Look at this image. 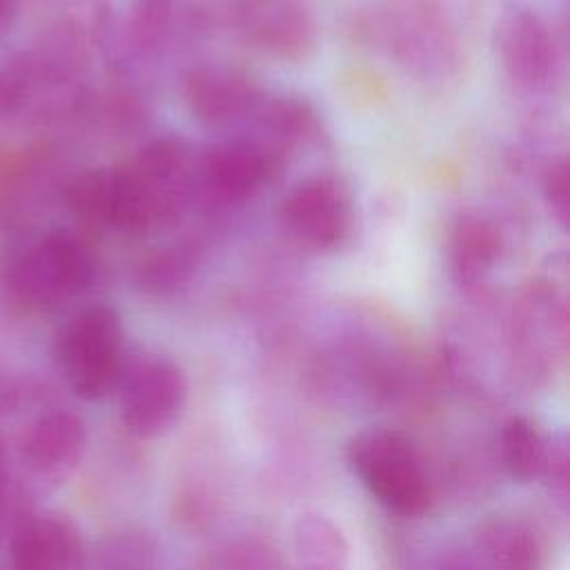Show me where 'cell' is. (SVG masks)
Instances as JSON below:
<instances>
[{
	"mask_svg": "<svg viewBox=\"0 0 570 570\" xmlns=\"http://www.w3.org/2000/svg\"><path fill=\"white\" fill-rule=\"evenodd\" d=\"M503 234L494 218L481 212H463L448 234V272L461 289L481 287L503 256Z\"/></svg>",
	"mask_w": 570,
	"mask_h": 570,
	"instance_id": "cell-15",
	"label": "cell"
},
{
	"mask_svg": "<svg viewBox=\"0 0 570 570\" xmlns=\"http://www.w3.org/2000/svg\"><path fill=\"white\" fill-rule=\"evenodd\" d=\"M345 461L363 488L387 510L419 517L432 505V483L414 439L396 428H365L350 436Z\"/></svg>",
	"mask_w": 570,
	"mask_h": 570,
	"instance_id": "cell-2",
	"label": "cell"
},
{
	"mask_svg": "<svg viewBox=\"0 0 570 570\" xmlns=\"http://www.w3.org/2000/svg\"><path fill=\"white\" fill-rule=\"evenodd\" d=\"M100 570H154V546L145 537H122L109 543Z\"/></svg>",
	"mask_w": 570,
	"mask_h": 570,
	"instance_id": "cell-20",
	"label": "cell"
},
{
	"mask_svg": "<svg viewBox=\"0 0 570 570\" xmlns=\"http://www.w3.org/2000/svg\"><path fill=\"white\" fill-rule=\"evenodd\" d=\"M183 96L198 122L216 129H247L265 91L238 69L200 65L185 76Z\"/></svg>",
	"mask_w": 570,
	"mask_h": 570,
	"instance_id": "cell-11",
	"label": "cell"
},
{
	"mask_svg": "<svg viewBox=\"0 0 570 570\" xmlns=\"http://www.w3.org/2000/svg\"><path fill=\"white\" fill-rule=\"evenodd\" d=\"M87 450V428L69 410H51L38 416L24 436V459L33 472L47 479L67 476Z\"/></svg>",
	"mask_w": 570,
	"mask_h": 570,
	"instance_id": "cell-16",
	"label": "cell"
},
{
	"mask_svg": "<svg viewBox=\"0 0 570 570\" xmlns=\"http://www.w3.org/2000/svg\"><path fill=\"white\" fill-rule=\"evenodd\" d=\"M283 158L265 145L236 136L196 154V200L234 207L254 198L278 171Z\"/></svg>",
	"mask_w": 570,
	"mask_h": 570,
	"instance_id": "cell-9",
	"label": "cell"
},
{
	"mask_svg": "<svg viewBox=\"0 0 570 570\" xmlns=\"http://www.w3.org/2000/svg\"><path fill=\"white\" fill-rule=\"evenodd\" d=\"M16 7H18V0H0V27H4L9 22Z\"/></svg>",
	"mask_w": 570,
	"mask_h": 570,
	"instance_id": "cell-27",
	"label": "cell"
},
{
	"mask_svg": "<svg viewBox=\"0 0 570 570\" xmlns=\"http://www.w3.org/2000/svg\"><path fill=\"white\" fill-rule=\"evenodd\" d=\"M278 220L287 236L309 252H334L352 234L354 205L345 183L330 174H312L294 183L281 205Z\"/></svg>",
	"mask_w": 570,
	"mask_h": 570,
	"instance_id": "cell-7",
	"label": "cell"
},
{
	"mask_svg": "<svg viewBox=\"0 0 570 570\" xmlns=\"http://www.w3.org/2000/svg\"><path fill=\"white\" fill-rule=\"evenodd\" d=\"M548 459V436L523 419L512 416L501 430V461L508 474L519 483L541 479Z\"/></svg>",
	"mask_w": 570,
	"mask_h": 570,
	"instance_id": "cell-18",
	"label": "cell"
},
{
	"mask_svg": "<svg viewBox=\"0 0 570 570\" xmlns=\"http://www.w3.org/2000/svg\"><path fill=\"white\" fill-rule=\"evenodd\" d=\"M294 570H350V546L343 530L321 512H305L292 532Z\"/></svg>",
	"mask_w": 570,
	"mask_h": 570,
	"instance_id": "cell-17",
	"label": "cell"
},
{
	"mask_svg": "<svg viewBox=\"0 0 570 570\" xmlns=\"http://www.w3.org/2000/svg\"><path fill=\"white\" fill-rule=\"evenodd\" d=\"M234 13L245 36L274 56L298 58L314 45V18L303 0H236Z\"/></svg>",
	"mask_w": 570,
	"mask_h": 570,
	"instance_id": "cell-14",
	"label": "cell"
},
{
	"mask_svg": "<svg viewBox=\"0 0 570 570\" xmlns=\"http://www.w3.org/2000/svg\"><path fill=\"white\" fill-rule=\"evenodd\" d=\"M263 550H236L234 554L223 557L216 566H212V570H265V559L261 554Z\"/></svg>",
	"mask_w": 570,
	"mask_h": 570,
	"instance_id": "cell-24",
	"label": "cell"
},
{
	"mask_svg": "<svg viewBox=\"0 0 570 570\" xmlns=\"http://www.w3.org/2000/svg\"><path fill=\"white\" fill-rule=\"evenodd\" d=\"M566 265L539 274L517 298L508 325V352L514 374L525 383L550 381L566 358L568 296Z\"/></svg>",
	"mask_w": 570,
	"mask_h": 570,
	"instance_id": "cell-3",
	"label": "cell"
},
{
	"mask_svg": "<svg viewBox=\"0 0 570 570\" xmlns=\"http://www.w3.org/2000/svg\"><path fill=\"white\" fill-rule=\"evenodd\" d=\"M127 169L140 185L156 225L174 220L196 200V156L180 138L151 140Z\"/></svg>",
	"mask_w": 570,
	"mask_h": 570,
	"instance_id": "cell-10",
	"label": "cell"
},
{
	"mask_svg": "<svg viewBox=\"0 0 570 570\" xmlns=\"http://www.w3.org/2000/svg\"><path fill=\"white\" fill-rule=\"evenodd\" d=\"M430 570H481L479 561L470 552V548H454L445 550Z\"/></svg>",
	"mask_w": 570,
	"mask_h": 570,
	"instance_id": "cell-25",
	"label": "cell"
},
{
	"mask_svg": "<svg viewBox=\"0 0 570 570\" xmlns=\"http://www.w3.org/2000/svg\"><path fill=\"white\" fill-rule=\"evenodd\" d=\"M570 178H568V160L559 158L554 160L543 176V200L552 214V218L559 223V227L566 229L568 225V212H570Z\"/></svg>",
	"mask_w": 570,
	"mask_h": 570,
	"instance_id": "cell-23",
	"label": "cell"
},
{
	"mask_svg": "<svg viewBox=\"0 0 570 570\" xmlns=\"http://www.w3.org/2000/svg\"><path fill=\"white\" fill-rule=\"evenodd\" d=\"M13 570H87L78 525L62 514H29L11 537Z\"/></svg>",
	"mask_w": 570,
	"mask_h": 570,
	"instance_id": "cell-13",
	"label": "cell"
},
{
	"mask_svg": "<svg viewBox=\"0 0 570 570\" xmlns=\"http://www.w3.org/2000/svg\"><path fill=\"white\" fill-rule=\"evenodd\" d=\"M568 441L566 434H552L548 436V459L541 479H546L550 499L559 505V510L568 512Z\"/></svg>",
	"mask_w": 570,
	"mask_h": 570,
	"instance_id": "cell-21",
	"label": "cell"
},
{
	"mask_svg": "<svg viewBox=\"0 0 570 570\" xmlns=\"http://www.w3.org/2000/svg\"><path fill=\"white\" fill-rule=\"evenodd\" d=\"M116 387L120 419L138 439L167 434L185 412L187 376L165 354L140 352L129 356Z\"/></svg>",
	"mask_w": 570,
	"mask_h": 570,
	"instance_id": "cell-6",
	"label": "cell"
},
{
	"mask_svg": "<svg viewBox=\"0 0 570 570\" xmlns=\"http://www.w3.org/2000/svg\"><path fill=\"white\" fill-rule=\"evenodd\" d=\"M481 570H548L546 534L525 517L497 514L479 523L468 546Z\"/></svg>",
	"mask_w": 570,
	"mask_h": 570,
	"instance_id": "cell-12",
	"label": "cell"
},
{
	"mask_svg": "<svg viewBox=\"0 0 570 570\" xmlns=\"http://www.w3.org/2000/svg\"><path fill=\"white\" fill-rule=\"evenodd\" d=\"M125 361L122 323L107 305L78 309L56 336V363L80 399L96 401L109 394Z\"/></svg>",
	"mask_w": 570,
	"mask_h": 570,
	"instance_id": "cell-4",
	"label": "cell"
},
{
	"mask_svg": "<svg viewBox=\"0 0 570 570\" xmlns=\"http://www.w3.org/2000/svg\"><path fill=\"white\" fill-rule=\"evenodd\" d=\"M16 399H18L16 385L11 383V379L0 374V414L9 412L16 405Z\"/></svg>",
	"mask_w": 570,
	"mask_h": 570,
	"instance_id": "cell-26",
	"label": "cell"
},
{
	"mask_svg": "<svg viewBox=\"0 0 570 570\" xmlns=\"http://www.w3.org/2000/svg\"><path fill=\"white\" fill-rule=\"evenodd\" d=\"M27 508L20 490L13 485L7 470V454L0 443V543L7 537H13L18 525L27 519Z\"/></svg>",
	"mask_w": 570,
	"mask_h": 570,
	"instance_id": "cell-22",
	"label": "cell"
},
{
	"mask_svg": "<svg viewBox=\"0 0 570 570\" xmlns=\"http://www.w3.org/2000/svg\"><path fill=\"white\" fill-rule=\"evenodd\" d=\"M370 31L394 65L421 80H445L465 56L459 0H383Z\"/></svg>",
	"mask_w": 570,
	"mask_h": 570,
	"instance_id": "cell-1",
	"label": "cell"
},
{
	"mask_svg": "<svg viewBox=\"0 0 570 570\" xmlns=\"http://www.w3.org/2000/svg\"><path fill=\"white\" fill-rule=\"evenodd\" d=\"M497 58L505 78L523 94L552 89L563 71V47L550 20L530 9H505L494 31Z\"/></svg>",
	"mask_w": 570,
	"mask_h": 570,
	"instance_id": "cell-8",
	"label": "cell"
},
{
	"mask_svg": "<svg viewBox=\"0 0 570 570\" xmlns=\"http://www.w3.org/2000/svg\"><path fill=\"white\" fill-rule=\"evenodd\" d=\"M94 281L89 249L65 229L27 243L9 265V287L29 307H56Z\"/></svg>",
	"mask_w": 570,
	"mask_h": 570,
	"instance_id": "cell-5",
	"label": "cell"
},
{
	"mask_svg": "<svg viewBox=\"0 0 570 570\" xmlns=\"http://www.w3.org/2000/svg\"><path fill=\"white\" fill-rule=\"evenodd\" d=\"M196 249L191 247H171L151 256L142 267V283L151 292H169L189 278L194 269Z\"/></svg>",
	"mask_w": 570,
	"mask_h": 570,
	"instance_id": "cell-19",
	"label": "cell"
}]
</instances>
